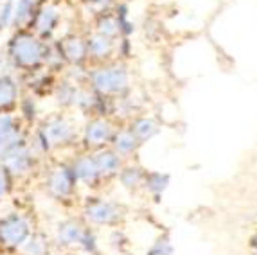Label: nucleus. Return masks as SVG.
Listing matches in <instances>:
<instances>
[{
    "label": "nucleus",
    "mask_w": 257,
    "mask_h": 255,
    "mask_svg": "<svg viewBox=\"0 0 257 255\" xmlns=\"http://www.w3.org/2000/svg\"><path fill=\"white\" fill-rule=\"evenodd\" d=\"M35 4L36 0H18L11 26L17 27V29H22L26 24H31V20L35 17Z\"/></svg>",
    "instance_id": "10"
},
{
    "label": "nucleus",
    "mask_w": 257,
    "mask_h": 255,
    "mask_svg": "<svg viewBox=\"0 0 257 255\" xmlns=\"http://www.w3.org/2000/svg\"><path fill=\"white\" fill-rule=\"evenodd\" d=\"M92 81H94V86L99 90H104V92H110V90L119 88V70H99V72L92 74Z\"/></svg>",
    "instance_id": "12"
},
{
    "label": "nucleus",
    "mask_w": 257,
    "mask_h": 255,
    "mask_svg": "<svg viewBox=\"0 0 257 255\" xmlns=\"http://www.w3.org/2000/svg\"><path fill=\"white\" fill-rule=\"evenodd\" d=\"M76 175H74L72 167L67 166V164H61V166H58L49 173V191L54 196H58V198H69L74 192V189H76Z\"/></svg>",
    "instance_id": "3"
},
{
    "label": "nucleus",
    "mask_w": 257,
    "mask_h": 255,
    "mask_svg": "<svg viewBox=\"0 0 257 255\" xmlns=\"http://www.w3.org/2000/svg\"><path fill=\"white\" fill-rule=\"evenodd\" d=\"M83 230L85 228L76 219H65L58 225V230H56V242L60 246H76V244H79Z\"/></svg>",
    "instance_id": "7"
},
{
    "label": "nucleus",
    "mask_w": 257,
    "mask_h": 255,
    "mask_svg": "<svg viewBox=\"0 0 257 255\" xmlns=\"http://www.w3.org/2000/svg\"><path fill=\"white\" fill-rule=\"evenodd\" d=\"M35 101H33V97H26L24 101H22V113H24V117H27V119H35Z\"/></svg>",
    "instance_id": "19"
},
{
    "label": "nucleus",
    "mask_w": 257,
    "mask_h": 255,
    "mask_svg": "<svg viewBox=\"0 0 257 255\" xmlns=\"http://www.w3.org/2000/svg\"><path fill=\"white\" fill-rule=\"evenodd\" d=\"M9 191H11V173L4 164H0V200L8 196Z\"/></svg>",
    "instance_id": "18"
},
{
    "label": "nucleus",
    "mask_w": 257,
    "mask_h": 255,
    "mask_svg": "<svg viewBox=\"0 0 257 255\" xmlns=\"http://www.w3.org/2000/svg\"><path fill=\"white\" fill-rule=\"evenodd\" d=\"M94 162L95 166H97L99 173H110V171L117 169V164H119L117 157H113L111 153H99L94 158Z\"/></svg>",
    "instance_id": "16"
},
{
    "label": "nucleus",
    "mask_w": 257,
    "mask_h": 255,
    "mask_svg": "<svg viewBox=\"0 0 257 255\" xmlns=\"http://www.w3.org/2000/svg\"><path fill=\"white\" fill-rule=\"evenodd\" d=\"M108 49H110V40H108L104 34L92 36V38H88V42H86V51H88V54L103 56L108 52Z\"/></svg>",
    "instance_id": "15"
},
{
    "label": "nucleus",
    "mask_w": 257,
    "mask_h": 255,
    "mask_svg": "<svg viewBox=\"0 0 257 255\" xmlns=\"http://www.w3.org/2000/svg\"><path fill=\"white\" fill-rule=\"evenodd\" d=\"M56 47H58L60 60L69 61L72 65L81 63L85 60V56L88 54L86 42H83L81 38H76V36H67V38L60 40V42L56 43Z\"/></svg>",
    "instance_id": "5"
},
{
    "label": "nucleus",
    "mask_w": 257,
    "mask_h": 255,
    "mask_svg": "<svg viewBox=\"0 0 257 255\" xmlns=\"http://www.w3.org/2000/svg\"><path fill=\"white\" fill-rule=\"evenodd\" d=\"M42 133L49 141V144H69L76 139V130L74 126L63 117H54L43 124Z\"/></svg>",
    "instance_id": "4"
},
{
    "label": "nucleus",
    "mask_w": 257,
    "mask_h": 255,
    "mask_svg": "<svg viewBox=\"0 0 257 255\" xmlns=\"http://www.w3.org/2000/svg\"><path fill=\"white\" fill-rule=\"evenodd\" d=\"M26 255H45L47 251V237L43 234H31L27 241L22 244Z\"/></svg>",
    "instance_id": "14"
},
{
    "label": "nucleus",
    "mask_w": 257,
    "mask_h": 255,
    "mask_svg": "<svg viewBox=\"0 0 257 255\" xmlns=\"http://www.w3.org/2000/svg\"><path fill=\"white\" fill-rule=\"evenodd\" d=\"M110 135V128L103 120H92L85 130V142L90 146L103 144Z\"/></svg>",
    "instance_id": "11"
},
{
    "label": "nucleus",
    "mask_w": 257,
    "mask_h": 255,
    "mask_svg": "<svg viewBox=\"0 0 257 255\" xmlns=\"http://www.w3.org/2000/svg\"><path fill=\"white\" fill-rule=\"evenodd\" d=\"M9 60L13 61L18 68H35L40 63L49 60V47L47 43L38 40L35 34L20 31L13 36L8 47Z\"/></svg>",
    "instance_id": "1"
},
{
    "label": "nucleus",
    "mask_w": 257,
    "mask_h": 255,
    "mask_svg": "<svg viewBox=\"0 0 257 255\" xmlns=\"http://www.w3.org/2000/svg\"><path fill=\"white\" fill-rule=\"evenodd\" d=\"M31 235V225L18 212H11L0 219V244L6 248H20Z\"/></svg>",
    "instance_id": "2"
},
{
    "label": "nucleus",
    "mask_w": 257,
    "mask_h": 255,
    "mask_svg": "<svg viewBox=\"0 0 257 255\" xmlns=\"http://www.w3.org/2000/svg\"><path fill=\"white\" fill-rule=\"evenodd\" d=\"M58 24H60V13H58V9L51 8V6L42 8L31 20V26L35 27V31L42 38H49L56 31Z\"/></svg>",
    "instance_id": "6"
},
{
    "label": "nucleus",
    "mask_w": 257,
    "mask_h": 255,
    "mask_svg": "<svg viewBox=\"0 0 257 255\" xmlns=\"http://www.w3.org/2000/svg\"><path fill=\"white\" fill-rule=\"evenodd\" d=\"M18 99V86L17 81L9 74H2L0 76V108H11L17 104Z\"/></svg>",
    "instance_id": "9"
},
{
    "label": "nucleus",
    "mask_w": 257,
    "mask_h": 255,
    "mask_svg": "<svg viewBox=\"0 0 257 255\" xmlns=\"http://www.w3.org/2000/svg\"><path fill=\"white\" fill-rule=\"evenodd\" d=\"M0 151H2V137H0Z\"/></svg>",
    "instance_id": "20"
},
{
    "label": "nucleus",
    "mask_w": 257,
    "mask_h": 255,
    "mask_svg": "<svg viewBox=\"0 0 257 255\" xmlns=\"http://www.w3.org/2000/svg\"><path fill=\"white\" fill-rule=\"evenodd\" d=\"M13 13H15V8L11 0H8V2H4V4L0 6V31L8 29V27L11 26Z\"/></svg>",
    "instance_id": "17"
},
{
    "label": "nucleus",
    "mask_w": 257,
    "mask_h": 255,
    "mask_svg": "<svg viewBox=\"0 0 257 255\" xmlns=\"http://www.w3.org/2000/svg\"><path fill=\"white\" fill-rule=\"evenodd\" d=\"M70 167H72L76 178L85 183H92L99 176V169L92 157H79L77 160L72 162Z\"/></svg>",
    "instance_id": "8"
},
{
    "label": "nucleus",
    "mask_w": 257,
    "mask_h": 255,
    "mask_svg": "<svg viewBox=\"0 0 257 255\" xmlns=\"http://www.w3.org/2000/svg\"><path fill=\"white\" fill-rule=\"evenodd\" d=\"M111 205L104 203V201H90L86 207V216L90 217L92 221L97 223H108L111 217Z\"/></svg>",
    "instance_id": "13"
}]
</instances>
